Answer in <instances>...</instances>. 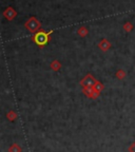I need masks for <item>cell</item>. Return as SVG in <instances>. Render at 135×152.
I'll list each match as a JSON object with an SVG mask.
<instances>
[{
  "label": "cell",
  "instance_id": "6da1fadb",
  "mask_svg": "<svg viewBox=\"0 0 135 152\" xmlns=\"http://www.w3.org/2000/svg\"><path fill=\"white\" fill-rule=\"evenodd\" d=\"M49 40V37H47V34L45 32H39L35 35V41L37 45H43L47 42Z\"/></svg>",
  "mask_w": 135,
  "mask_h": 152
}]
</instances>
